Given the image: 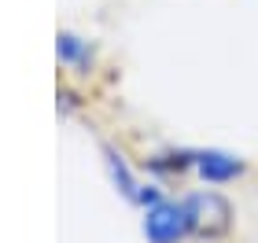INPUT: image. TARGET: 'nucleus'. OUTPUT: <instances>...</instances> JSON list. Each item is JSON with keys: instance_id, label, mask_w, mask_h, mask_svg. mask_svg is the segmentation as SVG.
<instances>
[{"instance_id": "nucleus-1", "label": "nucleus", "mask_w": 258, "mask_h": 243, "mask_svg": "<svg viewBox=\"0 0 258 243\" xmlns=\"http://www.w3.org/2000/svg\"><path fill=\"white\" fill-rule=\"evenodd\" d=\"M184 210H188V225H192V236L199 239H218L229 232L232 225V206L225 195L218 192H196L184 199Z\"/></svg>"}, {"instance_id": "nucleus-2", "label": "nucleus", "mask_w": 258, "mask_h": 243, "mask_svg": "<svg viewBox=\"0 0 258 243\" xmlns=\"http://www.w3.org/2000/svg\"><path fill=\"white\" fill-rule=\"evenodd\" d=\"M144 236H148V243H177L184 236H192L184 203H155V206H148Z\"/></svg>"}, {"instance_id": "nucleus-3", "label": "nucleus", "mask_w": 258, "mask_h": 243, "mask_svg": "<svg viewBox=\"0 0 258 243\" xmlns=\"http://www.w3.org/2000/svg\"><path fill=\"white\" fill-rule=\"evenodd\" d=\"M196 170L210 184H225V181H236L243 173V162L229 151H196Z\"/></svg>"}, {"instance_id": "nucleus-4", "label": "nucleus", "mask_w": 258, "mask_h": 243, "mask_svg": "<svg viewBox=\"0 0 258 243\" xmlns=\"http://www.w3.org/2000/svg\"><path fill=\"white\" fill-rule=\"evenodd\" d=\"M55 52H59V59H63L67 66H78V70H89V66H92V48H89V41L74 37V33H59V37H55Z\"/></svg>"}, {"instance_id": "nucleus-5", "label": "nucleus", "mask_w": 258, "mask_h": 243, "mask_svg": "<svg viewBox=\"0 0 258 243\" xmlns=\"http://www.w3.org/2000/svg\"><path fill=\"white\" fill-rule=\"evenodd\" d=\"M103 162H107V170H111V181L118 184V192L125 195L129 203H137V192H140V184L133 181V173H129L125 166V158L114 151V147H103Z\"/></svg>"}, {"instance_id": "nucleus-6", "label": "nucleus", "mask_w": 258, "mask_h": 243, "mask_svg": "<svg viewBox=\"0 0 258 243\" xmlns=\"http://www.w3.org/2000/svg\"><path fill=\"white\" fill-rule=\"evenodd\" d=\"M184 166H196V151H170V155L148 158V170H155V173H177Z\"/></svg>"}, {"instance_id": "nucleus-7", "label": "nucleus", "mask_w": 258, "mask_h": 243, "mask_svg": "<svg viewBox=\"0 0 258 243\" xmlns=\"http://www.w3.org/2000/svg\"><path fill=\"white\" fill-rule=\"evenodd\" d=\"M137 203H140V206H155V203H162V195H159V188H151V184H144V188L137 192Z\"/></svg>"}]
</instances>
